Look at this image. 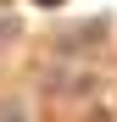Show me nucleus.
<instances>
[{
  "label": "nucleus",
  "mask_w": 117,
  "mask_h": 122,
  "mask_svg": "<svg viewBox=\"0 0 117 122\" xmlns=\"http://www.w3.org/2000/svg\"><path fill=\"white\" fill-rule=\"evenodd\" d=\"M45 6H56V0H45Z\"/></svg>",
  "instance_id": "obj_1"
}]
</instances>
